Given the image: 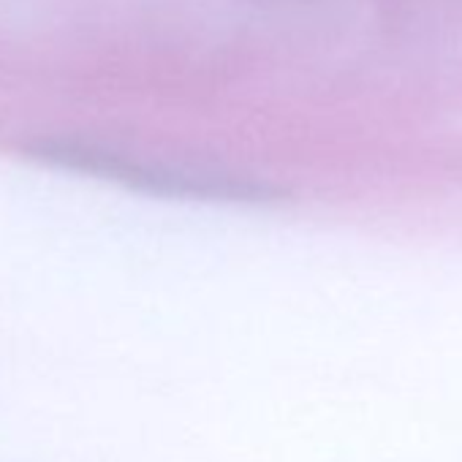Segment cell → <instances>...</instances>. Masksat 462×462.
<instances>
[{
    "label": "cell",
    "instance_id": "obj_1",
    "mask_svg": "<svg viewBox=\"0 0 462 462\" xmlns=\"http://www.w3.org/2000/svg\"><path fill=\"white\" fill-rule=\"evenodd\" d=\"M25 152L31 161H39L50 169L85 174L152 196L220 204H273L283 199L281 188L248 174L136 158L134 152H123L85 139H36L25 147Z\"/></svg>",
    "mask_w": 462,
    "mask_h": 462
}]
</instances>
